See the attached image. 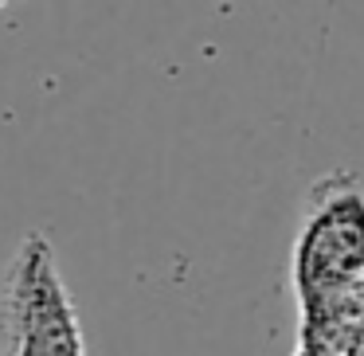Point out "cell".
Returning <instances> with one entry per match:
<instances>
[{
  "label": "cell",
  "instance_id": "1",
  "mask_svg": "<svg viewBox=\"0 0 364 356\" xmlns=\"http://www.w3.org/2000/svg\"><path fill=\"white\" fill-rule=\"evenodd\" d=\"M364 286V184L348 168L325 173L306 192L290 247V290L298 321L333 313Z\"/></svg>",
  "mask_w": 364,
  "mask_h": 356
},
{
  "label": "cell",
  "instance_id": "2",
  "mask_svg": "<svg viewBox=\"0 0 364 356\" xmlns=\"http://www.w3.org/2000/svg\"><path fill=\"white\" fill-rule=\"evenodd\" d=\"M0 356H87L71 290L43 231H28L0 282Z\"/></svg>",
  "mask_w": 364,
  "mask_h": 356
},
{
  "label": "cell",
  "instance_id": "3",
  "mask_svg": "<svg viewBox=\"0 0 364 356\" xmlns=\"http://www.w3.org/2000/svg\"><path fill=\"white\" fill-rule=\"evenodd\" d=\"M294 356H337V352H333L329 345H321V340H314V337H298Z\"/></svg>",
  "mask_w": 364,
  "mask_h": 356
}]
</instances>
